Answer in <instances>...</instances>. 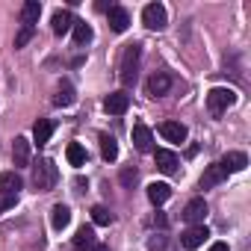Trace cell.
Wrapping results in <instances>:
<instances>
[{
    "instance_id": "cell-1",
    "label": "cell",
    "mask_w": 251,
    "mask_h": 251,
    "mask_svg": "<svg viewBox=\"0 0 251 251\" xmlns=\"http://www.w3.org/2000/svg\"><path fill=\"white\" fill-rule=\"evenodd\" d=\"M139 59H142V48L139 45H127L121 56V65H118V77L124 86H133L136 83V74H139Z\"/></svg>"
},
{
    "instance_id": "cell-15",
    "label": "cell",
    "mask_w": 251,
    "mask_h": 251,
    "mask_svg": "<svg viewBox=\"0 0 251 251\" xmlns=\"http://www.w3.org/2000/svg\"><path fill=\"white\" fill-rule=\"evenodd\" d=\"M39 15H42V3H39V0H27L24 9H21V27L39 24Z\"/></svg>"
},
{
    "instance_id": "cell-27",
    "label": "cell",
    "mask_w": 251,
    "mask_h": 251,
    "mask_svg": "<svg viewBox=\"0 0 251 251\" xmlns=\"http://www.w3.org/2000/svg\"><path fill=\"white\" fill-rule=\"evenodd\" d=\"M92 222H95V225H112V213H109L103 204H95V207H92Z\"/></svg>"
},
{
    "instance_id": "cell-32",
    "label": "cell",
    "mask_w": 251,
    "mask_h": 251,
    "mask_svg": "<svg viewBox=\"0 0 251 251\" xmlns=\"http://www.w3.org/2000/svg\"><path fill=\"white\" fill-rule=\"evenodd\" d=\"M89 251H109V248H106V245H98V242H95V245H92Z\"/></svg>"
},
{
    "instance_id": "cell-31",
    "label": "cell",
    "mask_w": 251,
    "mask_h": 251,
    "mask_svg": "<svg viewBox=\"0 0 251 251\" xmlns=\"http://www.w3.org/2000/svg\"><path fill=\"white\" fill-rule=\"evenodd\" d=\"M210 251H230V248H227V242H213Z\"/></svg>"
},
{
    "instance_id": "cell-10",
    "label": "cell",
    "mask_w": 251,
    "mask_h": 251,
    "mask_svg": "<svg viewBox=\"0 0 251 251\" xmlns=\"http://www.w3.org/2000/svg\"><path fill=\"white\" fill-rule=\"evenodd\" d=\"M160 133L169 139V142H186V127L180 121H163L160 124Z\"/></svg>"
},
{
    "instance_id": "cell-17",
    "label": "cell",
    "mask_w": 251,
    "mask_h": 251,
    "mask_svg": "<svg viewBox=\"0 0 251 251\" xmlns=\"http://www.w3.org/2000/svg\"><path fill=\"white\" fill-rule=\"evenodd\" d=\"M169 86H172V77L160 71V74H154V77L148 80V95H151V98H160V95L169 92Z\"/></svg>"
},
{
    "instance_id": "cell-21",
    "label": "cell",
    "mask_w": 251,
    "mask_h": 251,
    "mask_svg": "<svg viewBox=\"0 0 251 251\" xmlns=\"http://www.w3.org/2000/svg\"><path fill=\"white\" fill-rule=\"evenodd\" d=\"M71 245H74V251H89V248L95 245V230L83 225V227L74 233V242H71Z\"/></svg>"
},
{
    "instance_id": "cell-26",
    "label": "cell",
    "mask_w": 251,
    "mask_h": 251,
    "mask_svg": "<svg viewBox=\"0 0 251 251\" xmlns=\"http://www.w3.org/2000/svg\"><path fill=\"white\" fill-rule=\"evenodd\" d=\"M71 30H74V42H77V45H89V42H92V36H95V33H92V27H89L86 21H74V27H71Z\"/></svg>"
},
{
    "instance_id": "cell-8",
    "label": "cell",
    "mask_w": 251,
    "mask_h": 251,
    "mask_svg": "<svg viewBox=\"0 0 251 251\" xmlns=\"http://www.w3.org/2000/svg\"><path fill=\"white\" fill-rule=\"evenodd\" d=\"M127 106H130V95H127V92H112V95H106V100H103V109L112 112V115L127 112Z\"/></svg>"
},
{
    "instance_id": "cell-3",
    "label": "cell",
    "mask_w": 251,
    "mask_h": 251,
    "mask_svg": "<svg viewBox=\"0 0 251 251\" xmlns=\"http://www.w3.org/2000/svg\"><path fill=\"white\" fill-rule=\"evenodd\" d=\"M236 103V92L233 89H225V86H216V89H210V95H207V109L213 112V115H222L227 106H233Z\"/></svg>"
},
{
    "instance_id": "cell-14",
    "label": "cell",
    "mask_w": 251,
    "mask_h": 251,
    "mask_svg": "<svg viewBox=\"0 0 251 251\" xmlns=\"http://www.w3.org/2000/svg\"><path fill=\"white\" fill-rule=\"evenodd\" d=\"M225 177H227V172H225L219 163H213V166L204 172V177H201V189H213V186H219Z\"/></svg>"
},
{
    "instance_id": "cell-29",
    "label": "cell",
    "mask_w": 251,
    "mask_h": 251,
    "mask_svg": "<svg viewBox=\"0 0 251 251\" xmlns=\"http://www.w3.org/2000/svg\"><path fill=\"white\" fill-rule=\"evenodd\" d=\"M30 39H33V27H21V30H18V36H15V48H24Z\"/></svg>"
},
{
    "instance_id": "cell-18",
    "label": "cell",
    "mask_w": 251,
    "mask_h": 251,
    "mask_svg": "<svg viewBox=\"0 0 251 251\" xmlns=\"http://www.w3.org/2000/svg\"><path fill=\"white\" fill-rule=\"evenodd\" d=\"M169 198H172V186H169V183H151V186H148V201H151L154 207L166 204Z\"/></svg>"
},
{
    "instance_id": "cell-4",
    "label": "cell",
    "mask_w": 251,
    "mask_h": 251,
    "mask_svg": "<svg viewBox=\"0 0 251 251\" xmlns=\"http://www.w3.org/2000/svg\"><path fill=\"white\" fill-rule=\"evenodd\" d=\"M142 21H145L148 30H166V24H169L166 6H163V3H148V6L142 9Z\"/></svg>"
},
{
    "instance_id": "cell-23",
    "label": "cell",
    "mask_w": 251,
    "mask_h": 251,
    "mask_svg": "<svg viewBox=\"0 0 251 251\" xmlns=\"http://www.w3.org/2000/svg\"><path fill=\"white\" fill-rule=\"evenodd\" d=\"M77 100V92H74V86L71 83H62L59 89H56V98H53V103L56 106H71Z\"/></svg>"
},
{
    "instance_id": "cell-19",
    "label": "cell",
    "mask_w": 251,
    "mask_h": 251,
    "mask_svg": "<svg viewBox=\"0 0 251 251\" xmlns=\"http://www.w3.org/2000/svg\"><path fill=\"white\" fill-rule=\"evenodd\" d=\"M50 225H53V230H65V227L71 225V210H68L65 204H56V207L50 210Z\"/></svg>"
},
{
    "instance_id": "cell-16",
    "label": "cell",
    "mask_w": 251,
    "mask_h": 251,
    "mask_svg": "<svg viewBox=\"0 0 251 251\" xmlns=\"http://www.w3.org/2000/svg\"><path fill=\"white\" fill-rule=\"evenodd\" d=\"M50 27H53V33H56V36H65V33L74 27L71 12H68V9H56V12H53V24H50Z\"/></svg>"
},
{
    "instance_id": "cell-2",
    "label": "cell",
    "mask_w": 251,
    "mask_h": 251,
    "mask_svg": "<svg viewBox=\"0 0 251 251\" xmlns=\"http://www.w3.org/2000/svg\"><path fill=\"white\" fill-rule=\"evenodd\" d=\"M56 177H59V172H56L53 160H39V163L33 166V186H36L39 192H50L53 183H56Z\"/></svg>"
},
{
    "instance_id": "cell-13",
    "label": "cell",
    "mask_w": 251,
    "mask_h": 251,
    "mask_svg": "<svg viewBox=\"0 0 251 251\" xmlns=\"http://www.w3.org/2000/svg\"><path fill=\"white\" fill-rule=\"evenodd\" d=\"M154 160H157V169L163 172V175H175L177 172V157L172 154V151H154Z\"/></svg>"
},
{
    "instance_id": "cell-25",
    "label": "cell",
    "mask_w": 251,
    "mask_h": 251,
    "mask_svg": "<svg viewBox=\"0 0 251 251\" xmlns=\"http://www.w3.org/2000/svg\"><path fill=\"white\" fill-rule=\"evenodd\" d=\"M65 157H68V163H71V166H77V169H80V166H86V148H83L80 142H71V145L65 148Z\"/></svg>"
},
{
    "instance_id": "cell-28",
    "label": "cell",
    "mask_w": 251,
    "mask_h": 251,
    "mask_svg": "<svg viewBox=\"0 0 251 251\" xmlns=\"http://www.w3.org/2000/svg\"><path fill=\"white\" fill-rule=\"evenodd\" d=\"M139 180V172L133 169V166H127V169H121V186H127V189H133V183Z\"/></svg>"
},
{
    "instance_id": "cell-20",
    "label": "cell",
    "mask_w": 251,
    "mask_h": 251,
    "mask_svg": "<svg viewBox=\"0 0 251 251\" xmlns=\"http://www.w3.org/2000/svg\"><path fill=\"white\" fill-rule=\"evenodd\" d=\"M12 160L15 166H27L30 163V142L24 136H15V145H12Z\"/></svg>"
},
{
    "instance_id": "cell-7",
    "label": "cell",
    "mask_w": 251,
    "mask_h": 251,
    "mask_svg": "<svg viewBox=\"0 0 251 251\" xmlns=\"http://www.w3.org/2000/svg\"><path fill=\"white\" fill-rule=\"evenodd\" d=\"M207 236H210V230H207V225H192L183 236H180V242H183V248H201L204 242H207Z\"/></svg>"
},
{
    "instance_id": "cell-9",
    "label": "cell",
    "mask_w": 251,
    "mask_h": 251,
    "mask_svg": "<svg viewBox=\"0 0 251 251\" xmlns=\"http://www.w3.org/2000/svg\"><path fill=\"white\" fill-rule=\"evenodd\" d=\"M109 27H112V33H124L130 27V15H127V9H121V6H109Z\"/></svg>"
},
{
    "instance_id": "cell-30",
    "label": "cell",
    "mask_w": 251,
    "mask_h": 251,
    "mask_svg": "<svg viewBox=\"0 0 251 251\" xmlns=\"http://www.w3.org/2000/svg\"><path fill=\"white\" fill-rule=\"evenodd\" d=\"M166 222H169V219H166L163 213H157V216H154V225H157V227H166Z\"/></svg>"
},
{
    "instance_id": "cell-22",
    "label": "cell",
    "mask_w": 251,
    "mask_h": 251,
    "mask_svg": "<svg viewBox=\"0 0 251 251\" xmlns=\"http://www.w3.org/2000/svg\"><path fill=\"white\" fill-rule=\"evenodd\" d=\"M50 133H53V124H50L48 118H39V121H36V127H33V139H36V145H48Z\"/></svg>"
},
{
    "instance_id": "cell-5",
    "label": "cell",
    "mask_w": 251,
    "mask_h": 251,
    "mask_svg": "<svg viewBox=\"0 0 251 251\" xmlns=\"http://www.w3.org/2000/svg\"><path fill=\"white\" fill-rule=\"evenodd\" d=\"M133 145H136V151H142V154H151V151H154V133H151L148 124H142V121L133 124Z\"/></svg>"
},
{
    "instance_id": "cell-11",
    "label": "cell",
    "mask_w": 251,
    "mask_h": 251,
    "mask_svg": "<svg viewBox=\"0 0 251 251\" xmlns=\"http://www.w3.org/2000/svg\"><path fill=\"white\" fill-rule=\"evenodd\" d=\"M21 186L24 183H21L18 172H3V175H0V195H18Z\"/></svg>"
},
{
    "instance_id": "cell-12",
    "label": "cell",
    "mask_w": 251,
    "mask_h": 251,
    "mask_svg": "<svg viewBox=\"0 0 251 251\" xmlns=\"http://www.w3.org/2000/svg\"><path fill=\"white\" fill-rule=\"evenodd\" d=\"M225 172H242L245 166H248V157L242 154V151H227L225 157H222V163H219Z\"/></svg>"
},
{
    "instance_id": "cell-6",
    "label": "cell",
    "mask_w": 251,
    "mask_h": 251,
    "mask_svg": "<svg viewBox=\"0 0 251 251\" xmlns=\"http://www.w3.org/2000/svg\"><path fill=\"white\" fill-rule=\"evenodd\" d=\"M207 201L204 198H192L186 207H183V219L189 222V225H204V219H207Z\"/></svg>"
},
{
    "instance_id": "cell-24",
    "label": "cell",
    "mask_w": 251,
    "mask_h": 251,
    "mask_svg": "<svg viewBox=\"0 0 251 251\" xmlns=\"http://www.w3.org/2000/svg\"><path fill=\"white\" fill-rule=\"evenodd\" d=\"M100 154H103L106 163H115V160H118V142H115L112 136H106V133L100 136Z\"/></svg>"
}]
</instances>
